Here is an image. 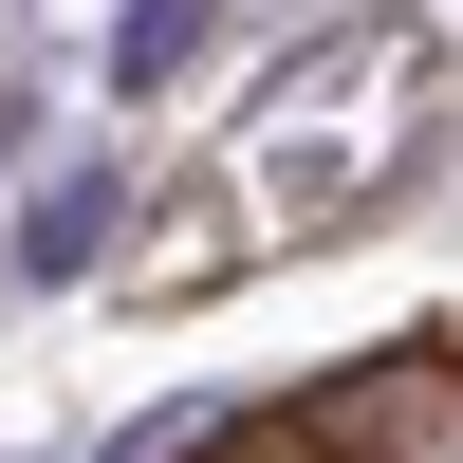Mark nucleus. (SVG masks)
I'll return each instance as SVG.
<instances>
[{"instance_id": "1", "label": "nucleus", "mask_w": 463, "mask_h": 463, "mask_svg": "<svg viewBox=\"0 0 463 463\" xmlns=\"http://www.w3.org/2000/svg\"><path fill=\"white\" fill-rule=\"evenodd\" d=\"M93 241H111V167H56V185L19 204V279H74Z\"/></svg>"}, {"instance_id": "3", "label": "nucleus", "mask_w": 463, "mask_h": 463, "mask_svg": "<svg viewBox=\"0 0 463 463\" xmlns=\"http://www.w3.org/2000/svg\"><path fill=\"white\" fill-rule=\"evenodd\" d=\"M19 148H37V93H0V167H19Z\"/></svg>"}, {"instance_id": "2", "label": "nucleus", "mask_w": 463, "mask_h": 463, "mask_svg": "<svg viewBox=\"0 0 463 463\" xmlns=\"http://www.w3.org/2000/svg\"><path fill=\"white\" fill-rule=\"evenodd\" d=\"M204 37H222V0H130V19H111V93H167Z\"/></svg>"}]
</instances>
